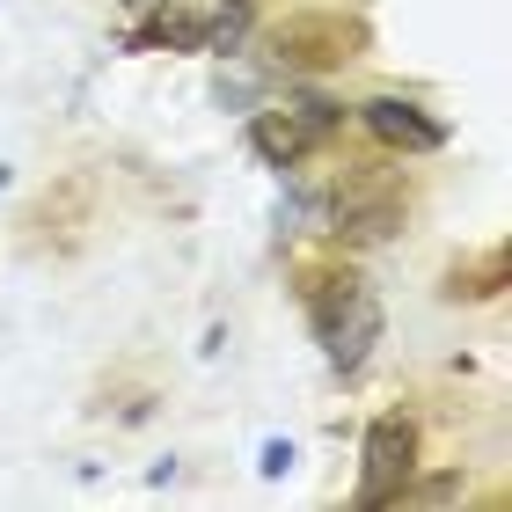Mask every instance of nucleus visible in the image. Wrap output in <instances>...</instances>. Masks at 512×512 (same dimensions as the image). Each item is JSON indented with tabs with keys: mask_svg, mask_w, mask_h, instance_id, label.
<instances>
[{
	"mask_svg": "<svg viewBox=\"0 0 512 512\" xmlns=\"http://www.w3.org/2000/svg\"><path fill=\"white\" fill-rule=\"evenodd\" d=\"M366 44H374L366 15H344V8H308V15H286V22L271 30L278 66H293V74H330V66H352V59H366Z\"/></svg>",
	"mask_w": 512,
	"mask_h": 512,
	"instance_id": "obj_1",
	"label": "nucleus"
},
{
	"mask_svg": "<svg viewBox=\"0 0 512 512\" xmlns=\"http://www.w3.org/2000/svg\"><path fill=\"white\" fill-rule=\"evenodd\" d=\"M410 476H417V417L381 410L366 425V447H359V512H388Z\"/></svg>",
	"mask_w": 512,
	"mask_h": 512,
	"instance_id": "obj_2",
	"label": "nucleus"
},
{
	"mask_svg": "<svg viewBox=\"0 0 512 512\" xmlns=\"http://www.w3.org/2000/svg\"><path fill=\"white\" fill-rule=\"evenodd\" d=\"M403 227V191L395 183H374V176H352L330 205V235L337 242H388Z\"/></svg>",
	"mask_w": 512,
	"mask_h": 512,
	"instance_id": "obj_3",
	"label": "nucleus"
},
{
	"mask_svg": "<svg viewBox=\"0 0 512 512\" xmlns=\"http://www.w3.org/2000/svg\"><path fill=\"white\" fill-rule=\"evenodd\" d=\"M359 118H366V132H374L388 154H439L447 147V125H439L425 103H410V96H366Z\"/></svg>",
	"mask_w": 512,
	"mask_h": 512,
	"instance_id": "obj_4",
	"label": "nucleus"
},
{
	"mask_svg": "<svg viewBox=\"0 0 512 512\" xmlns=\"http://www.w3.org/2000/svg\"><path fill=\"white\" fill-rule=\"evenodd\" d=\"M249 154L264 161V169H300V161L315 154V132L300 125L286 103H278V110H256V118H249Z\"/></svg>",
	"mask_w": 512,
	"mask_h": 512,
	"instance_id": "obj_5",
	"label": "nucleus"
},
{
	"mask_svg": "<svg viewBox=\"0 0 512 512\" xmlns=\"http://www.w3.org/2000/svg\"><path fill=\"white\" fill-rule=\"evenodd\" d=\"M374 344H381V308H374V293H359L352 308H344V315L330 322V330H322V352H330L337 374H359Z\"/></svg>",
	"mask_w": 512,
	"mask_h": 512,
	"instance_id": "obj_6",
	"label": "nucleus"
},
{
	"mask_svg": "<svg viewBox=\"0 0 512 512\" xmlns=\"http://www.w3.org/2000/svg\"><path fill=\"white\" fill-rule=\"evenodd\" d=\"M512 286V249H483V256H461V264L447 271V300H491Z\"/></svg>",
	"mask_w": 512,
	"mask_h": 512,
	"instance_id": "obj_7",
	"label": "nucleus"
},
{
	"mask_svg": "<svg viewBox=\"0 0 512 512\" xmlns=\"http://www.w3.org/2000/svg\"><path fill=\"white\" fill-rule=\"evenodd\" d=\"M366 286H359V271H308V286H300V300H308V322H315V337L330 330V322L352 308Z\"/></svg>",
	"mask_w": 512,
	"mask_h": 512,
	"instance_id": "obj_8",
	"label": "nucleus"
},
{
	"mask_svg": "<svg viewBox=\"0 0 512 512\" xmlns=\"http://www.w3.org/2000/svg\"><path fill=\"white\" fill-rule=\"evenodd\" d=\"M286 110H293V118L315 132V147H322V139H330V132L344 125V103H330L322 88H300V96H286Z\"/></svg>",
	"mask_w": 512,
	"mask_h": 512,
	"instance_id": "obj_9",
	"label": "nucleus"
},
{
	"mask_svg": "<svg viewBox=\"0 0 512 512\" xmlns=\"http://www.w3.org/2000/svg\"><path fill=\"white\" fill-rule=\"evenodd\" d=\"M461 491H469V483L461 476H432V483H403V491H395V505H461Z\"/></svg>",
	"mask_w": 512,
	"mask_h": 512,
	"instance_id": "obj_10",
	"label": "nucleus"
},
{
	"mask_svg": "<svg viewBox=\"0 0 512 512\" xmlns=\"http://www.w3.org/2000/svg\"><path fill=\"white\" fill-rule=\"evenodd\" d=\"M256 469H264V476H286V469H293V447H286V439H264V461H256Z\"/></svg>",
	"mask_w": 512,
	"mask_h": 512,
	"instance_id": "obj_11",
	"label": "nucleus"
}]
</instances>
